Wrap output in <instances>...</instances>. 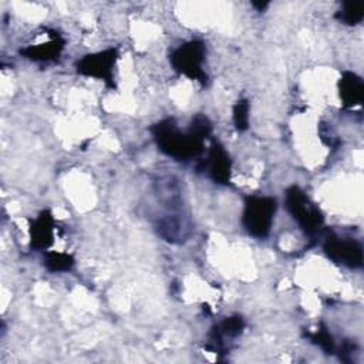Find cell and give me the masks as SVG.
Listing matches in <instances>:
<instances>
[{
    "instance_id": "cell-1",
    "label": "cell",
    "mask_w": 364,
    "mask_h": 364,
    "mask_svg": "<svg viewBox=\"0 0 364 364\" xmlns=\"http://www.w3.org/2000/svg\"><path fill=\"white\" fill-rule=\"evenodd\" d=\"M151 132L158 148L165 155L188 162L203 152V142L212 132V124L206 115L196 114L186 132H182L172 118L154 124Z\"/></svg>"
},
{
    "instance_id": "cell-2",
    "label": "cell",
    "mask_w": 364,
    "mask_h": 364,
    "mask_svg": "<svg viewBox=\"0 0 364 364\" xmlns=\"http://www.w3.org/2000/svg\"><path fill=\"white\" fill-rule=\"evenodd\" d=\"M276 209L277 203L272 196H247L245 199L242 216V223L246 232L253 237L264 239L270 232Z\"/></svg>"
},
{
    "instance_id": "cell-3",
    "label": "cell",
    "mask_w": 364,
    "mask_h": 364,
    "mask_svg": "<svg viewBox=\"0 0 364 364\" xmlns=\"http://www.w3.org/2000/svg\"><path fill=\"white\" fill-rule=\"evenodd\" d=\"M286 208L299 226L310 236L317 235L324 223L320 209L296 185L286 189Z\"/></svg>"
},
{
    "instance_id": "cell-4",
    "label": "cell",
    "mask_w": 364,
    "mask_h": 364,
    "mask_svg": "<svg viewBox=\"0 0 364 364\" xmlns=\"http://www.w3.org/2000/svg\"><path fill=\"white\" fill-rule=\"evenodd\" d=\"M205 54L206 47L203 41L189 40L171 53L169 61L176 73L188 77L189 80H196L205 85L208 81V74L202 68Z\"/></svg>"
},
{
    "instance_id": "cell-5",
    "label": "cell",
    "mask_w": 364,
    "mask_h": 364,
    "mask_svg": "<svg viewBox=\"0 0 364 364\" xmlns=\"http://www.w3.org/2000/svg\"><path fill=\"white\" fill-rule=\"evenodd\" d=\"M118 58L117 48H107L104 51L87 54L75 63L77 73L85 77L101 80L109 88H115L114 65Z\"/></svg>"
},
{
    "instance_id": "cell-6",
    "label": "cell",
    "mask_w": 364,
    "mask_h": 364,
    "mask_svg": "<svg viewBox=\"0 0 364 364\" xmlns=\"http://www.w3.org/2000/svg\"><path fill=\"white\" fill-rule=\"evenodd\" d=\"M324 253L336 263L350 269L363 266V246L354 239H343L334 233H328L323 243Z\"/></svg>"
},
{
    "instance_id": "cell-7",
    "label": "cell",
    "mask_w": 364,
    "mask_h": 364,
    "mask_svg": "<svg viewBox=\"0 0 364 364\" xmlns=\"http://www.w3.org/2000/svg\"><path fill=\"white\" fill-rule=\"evenodd\" d=\"M54 242V218L48 209L41 210L30 222V247L47 250Z\"/></svg>"
},
{
    "instance_id": "cell-8",
    "label": "cell",
    "mask_w": 364,
    "mask_h": 364,
    "mask_svg": "<svg viewBox=\"0 0 364 364\" xmlns=\"http://www.w3.org/2000/svg\"><path fill=\"white\" fill-rule=\"evenodd\" d=\"M245 328V320L242 318V316H230L223 318L219 324H216L215 327H212L210 333H209V346L208 348L212 350L213 353H223L226 351V346L223 343V340L228 338H235L239 334H242Z\"/></svg>"
},
{
    "instance_id": "cell-9",
    "label": "cell",
    "mask_w": 364,
    "mask_h": 364,
    "mask_svg": "<svg viewBox=\"0 0 364 364\" xmlns=\"http://www.w3.org/2000/svg\"><path fill=\"white\" fill-rule=\"evenodd\" d=\"M64 48V40L63 37L51 30L50 40L47 43H41L37 46H28L26 48L20 50V54L31 61L37 63H53L57 61L61 51Z\"/></svg>"
},
{
    "instance_id": "cell-10",
    "label": "cell",
    "mask_w": 364,
    "mask_h": 364,
    "mask_svg": "<svg viewBox=\"0 0 364 364\" xmlns=\"http://www.w3.org/2000/svg\"><path fill=\"white\" fill-rule=\"evenodd\" d=\"M209 166L210 178L219 185H228L230 181L232 172V161L229 154L219 142H213L209 149V156L206 164Z\"/></svg>"
},
{
    "instance_id": "cell-11",
    "label": "cell",
    "mask_w": 364,
    "mask_h": 364,
    "mask_svg": "<svg viewBox=\"0 0 364 364\" xmlns=\"http://www.w3.org/2000/svg\"><path fill=\"white\" fill-rule=\"evenodd\" d=\"M340 98L344 108H353L363 102L364 82L360 75L351 71H344L338 81Z\"/></svg>"
},
{
    "instance_id": "cell-12",
    "label": "cell",
    "mask_w": 364,
    "mask_h": 364,
    "mask_svg": "<svg viewBox=\"0 0 364 364\" xmlns=\"http://www.w3.org/2000/svg\"><path fill=\"white\" fill-rule=\"evenodd\" d=\"M156 229L161 237L171 243H181L191 233V226L188 225L185 218L176 213L162 216L156 225Z\"/></svg>"
},
{
    "instance_id": "cell-13",
    "label": "cell",
    "mask_w": 364,
    "mask_h": 364,
    "mask_svg": "<svg viewBox=\"0 0 364 364\" xmlns=\"http://www.w3.org/2000/svg\"><path fill=\"white\" fill-rule=\"evenodd\" d=\"M44 266L47 270L53 273L68 272L74 266V257L68 253L55 252V250H46L44 253Z\"/></svg>"
},
{
    "instance_id": "cell-14",
    "label": "cell",
    "mask_w": 364,
    "mask_h": 364,
    "mask_svg": "<svg viewBox=\"0 0 364 364\" xmlns=\"http://www.w3.org/2000/svg\"><path fill=\"white\" fill-rule=\"evenodd\" d=\"M364 17V9L360 3L353 1H344L341 4V9L336 13V18L347 26H355L361 23Z\"/></svg>"
},
{
    "instance_id": "cell-15",
    "label": "cell",
    "mask_w": 364,
    "mask_h": 364,
    "mask_svg": "<svg viewBox=\"0 0 364 364\" xmlns=\"http://www.w3.org/2000/svg\"><path fill=\"white\" fill-rule=\"evenodd\" d=\"M314 344H317L326 354H334L337 351L336 343L333 336L328 333V330L324 326H320L314 333L306 334Z\"/></svg>"
},
{
    "instance_id": "cell-16",
    "label": "cell",
    "mask_w": 364,
    "mask_h": 364,
    "mask_svg": "<svg viewBox=\"0 0 364 364\" xmlns=\"http://www.w3.org/2000/svg\"><path fill=\"white\" fill-rule=\"evenodd\" d=\"M233 122L239 131L247 129L249 125V102L247 100H239L233 107Z\"/></svg>"
},
{
    "instance_id": "cell-17",
    "label": "cell",
    "mask_w": 364,
    "mask_h": 364,
    "mask_svg": "<svg viewBox=\"0 0 364 364\" xmlns=\"http://www.w3.org/2000/svg\"><path fill=\"white\" fill-rule=\"evenodd\" d=\"M267 4H269V3H266V1H264V3H253V6L257 7L259 11H262L264 7H267Z\"/></svg>"
}]
</instances>
